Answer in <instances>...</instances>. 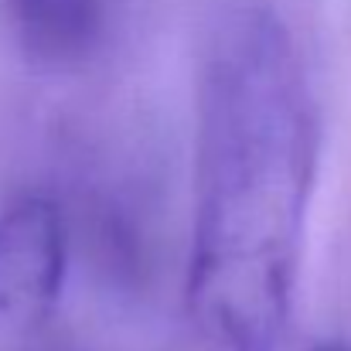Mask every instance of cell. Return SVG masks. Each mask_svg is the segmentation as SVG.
<instances>
[{
	"label": "cell",
	"instance_id": "obj_1",
	"mask_svg": "<svg viewBox=\"0 0 351 351\" xmlns=\"http://www.w3.org/2000/svg\"><path fill=\"white\" fill-rule=\"evenodd\" d=\"M317 106L266 3L212 27L198 79L188 307L215 351H273L290 321L317 178Z\"/></svg>",
	"mask_w": 351,
	"mask_h": 351
},
{
	"label": "cell",
	"instance_id": "obj_2",
	"mask_svg": "<svg viewBox=\"0 0 351 351\" xmlns=\"http://www.w3.org/2000/svg\"><path fill=\"white\" fill-rule=\"evenodd\" d=\"M69 232L45 195H21L0 212V321H45L65 283Z\"/></svg>",
	"mask_w": 351,
	"mask_h": 351
},
{
	"label": "cell",
	"instance_id": "obj_4",
	"mask_svg": "<svg viewBox=\"0 0 351 351\" xmlns=\"http://www.w3.org/2000/svg\"><path fill=\"white\" fill-rule=\"evenodd\" d=\"M311 351H351V345H345V341H321V345H314Z\"/></svg>",
	"mask_w": 351,
	"mask_h": 351
},
{
	"label": "cell",
	"instance_id": "obj_3",
	"mask_svg": "<svg viewBox=\"0 0 351 351\" xmlns=\"http://www.w3.org/2000/svg\"><path fill=\"white\" fill-rule=\"evenodd\" d=\"M110 0H3L21 48L41 65H79L106 31Z\"/></svg>",
	"mask_w": 351,
	"mask_h": 351
}]
</instances>
